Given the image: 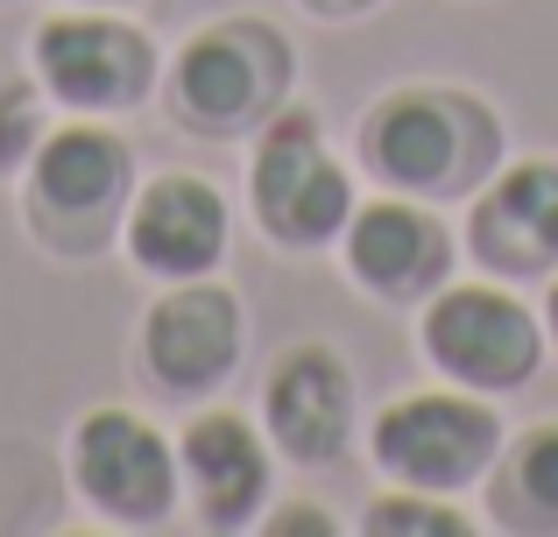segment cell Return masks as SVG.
<instances>
[{"instance_id":"obj_1","label":"cell","mask_w":558,"mask_h":537,"mask_svg":"<svg viewBox=\"0 0 558 537\" xmlns=\"http://www.w3.org/2000/svg\"><path fill=\"white\" fill-rule=\"evenodd\" d=\"M361 156L410 198H460L502 156V127L466 93H396L361 121Z\"/></svg>"},{"instance_id":"obj_2","label":"cell","mask_w":558,"mask_h":537,"mask_svg":"<svg viewBox=\"0 0 558 537\" xmlns=\"http://www.w3.org/2000/svg\"><path fill=\"white\" fill-rule=\"evenodd\" d=\"M290 93V42L269 22H213L178 50L170 71V113L191 135H247L283 113Z\"/></svg>"},{"instance_id":"obj_3","label":"cell","mask_w":558,"mask_h":537,"mask_svg":"<svg viewBox=\"0 0 558 537\" xmlns=\"http://www.w3.org/2000/svg\"><path fill=\"white\" fill-rule=\"evenodd\" d=\"M135 156L113 127L71 121L28 156V234L57 255H99L121 227Z\"/></svg>"},{"instance_id":"obj_4","label":"cell","mask_w":558,"mask_h":537,"mask_svg":"<svg viewBox=\"0 0 558 537\" xmlns=\"http://www.w3.org/2000/svg\"><path fill=\"white\" fill-rule=\"evenodd\" d=\"M247 192H255L262 234L283 241V248H326V241L354 220V184H347V170L326 156L312 113H276V121L262 127Z\"/></svg>"},{"instance_id":"obj_5","label":"cell","mask_w":558,"mask_h":537,"mask_svg":"<svg viewBox=\"0 0 558 537\" xmlns=\"http://www.w3.org/2000/svg\"><path fill=\"white\" fill-rule=\"evenodd\" d=\"M71 481L107 524L156 530L178 502V453L135 411H85L71 431Z\"/></svg>"},{"instance_id":"obj_6","label":"cell","mask_w":558,"mask_h":537,"mask_svg":"<svg viewBox=\"0 0 558 537\" xmlns=\"http://www.w3.org/2000/svg\"><path fill=\"white\" fill-rule=\"evenodd\" d=\"M495 453H502V425L474 396H403L375 417V467L424 496L466 488L495 467Z\"/></svg>"},{"instance_id":"obj_7","label":"cell","mask_w":558,"mask_h":537,"mask_svg":"<svg viewBox=\"0 0 558 537\" xmlns=\"http://www.w3.org/2000/svg\"><path fill=\"white\" fill-rule=\"evenodd\" d=\"M36 78L71 113H121L156 85V50L121 14H50L36 28Z\"/></svg>"},{"instance_id":"obj_8","label":"cell","mask_w":558,"mask_h":537,"mask_svg":"<svg viewBox=\"0 0 558 537\" xmlns=\"http://www.w3.org/2000/svg\"><path fill=\"white\" fill-rule=\"evenodd\" d=\"M424 354L466 389H517L537 368V318L509 290H446L424 312Z\"/></svg>"},{"instance_id":"obj_9","label":"cell","mask_w":558,"mask_h":537,"mask_svg":"<svg viewBox=\"0 0 558 537\" xmlns=\"http://www.w3.org/2000/svg\"><path fill=\"white\" fill-rule=\"evenodd\" d=\"M233 361H241V304H233V290L184 276L170 297L149 304V318H142V368L170 396H198V389L227 382Z\"/></svg>"},{"instance_id":"obj_10","label":"cell","mask_w":558,"mask_h":537,"mask_svg":"<svg viewBox=\"0 0 558 537\" xmlns=\"http://www.w3.org/2000/svg\"><path fill=\"white\" fill-rule=\"evenodd\" d=\"M466 248L495 276H551L558 269V163H517L481 192L466 220Z\"/></svg>"},{"instance_id":"obj_11","label":"cell","mask_w":558,"mask_h":537,"mask_svg":"<svg viewBox=\"0 0 558 537\" xmlns=\"http://www.w3.org/2000/svg\"><path fill=\"white\" fill-rule=\"evenodd\" d=\"M262 411H269V439L283 446L290 460L318 467V460H332L347 446V431H354V375H347L340 354H326V346H290L269 368Z\"/></svg>"},{"instance_id":"obj_12","label":"cell","mask_w":558,"mask_h":537,"mask_svg":"<svg viewBox=\"0 0 558 537\" xmlns=\"http://www.w3.org/2000/svg\"><path fill=\"white\" fill-rule=\"evenodd\" d=\"M178 467H184V488L198 502L205 530H241L262 510V496H269V453H262L255 425L233 417V411L191 417L184 446H178Z\"/></svg>"},{"instance_id":"obj_13","label":"cell","mask_w":558,"mask_h":537,"mask_svg":"<svg viewBox=\"0 0 558 537\" xmlns=\"http://www.w3.org/2000/svg\"><path fill=\"white\" fill-rule=\"evenodd\" d=\"M128 255L149 276H205L227 255V198L205 178H156L128 212Z\"/></svg>"},{"instance_id":"obj_14","label":"cell","mask_w":558,"mask_h":537,"mask_svg":"<svg viewBox=\"0 0 558 537\" xmlns=\"http://www.w3.org/2000/svg\"><path fill=\"white\" fill-rule=\"evenodd\" d=\"M446 255H452L446 227L417 206L389 198V206H368L347 220V263H354V276L375 297H424V290H438Z\"/></svg>"},{"instance_id":"obj_15","label":"cell","mask_w":558,"mask_h":537,"mask_svg":"<svg viewBox=\"0 0 558 537\" xmlns=\"http://www.w3.org/2000/svg\"><path fill=\"white\" fill-rule=\"evenodd\" d=\"M488 502L509 530H558V425H531L495 453Z\"/></svg>"},{"instance_id":"obj_16","label":"cell","mask_w":558,"mask_h":537,"mask_svg":"<svg viewBox=\"0 0 558 537\" xmlns=\"http://www.w3.org/2000/svg\"><path fill=\"white\" fill-rule=\"evenodd\" d=\"M36 142H43V107H36V93H28V85H0V178L28 170Z\"/></svg>"},{"instance_id":"obj_17","label":"cell","mask_w":558,"mask_h":537,"mask_svg":"<svg viewBox=\"0 0 558 537\" xmlns=\"http://www.w3.org/2000/svg\"><path fill=\"white\" fill-rule=\"evenodd\" d=\"M368 530L375 537H389V530H424V537H466L474 524L466 516H452V510H438V502H424V496H389V502H375L368 510Z\"/></svg>"},{"instance_id":"obj_18","label":"cell","mask_w":558,"mask_h":537,"mask_svg":"<svg viewBox=\"0 0 558 537\" xmlns=\"http://www.w3.org/2000/svg\"><path fill=\"white\" fill-rule=\"evenodd\" d=\"M269 530H318V537H332V516H318V510H298V516H276Z\"/></svg>"},{"instance_id":"obj_19","label":"cell","mask_w":558,"mask_h":537,"mask_svg":"<svg viewBox=\"0 0 558 537\" xmlns=\"http://www.w3.org/2000/svg\"><path fill=\"white\" fill-rule=\"evenodd\" d=\"M312 14H326V22H347V14H368L375 0H304Z\"/></svg>"},{"instance_id":"obj_20","label":"cell","mask_w":558,"mask_h":537,"mask_svg":"<svg viewBox=\"0 0 558 537\" xmlns=\"http://www.w3.org/2000/svg\"><path fill=\"white\" fill-rule=\"evenodd\" d=\"M551 332H558V283H551Z\"/></svg>"},{"instance_id":"obj_21","label":"cell","mask_w":558,"mask_h":537,"mask_svg":"<svg viewBox=\"0 0 558 537\" xmlns=\"http://www.w3.org/2000/svg\"><path fill=\"white\" fill-rule=\"evenodd\" d=\"M93 8H107V0H93Z\"/></svg>"}]
</instances>
